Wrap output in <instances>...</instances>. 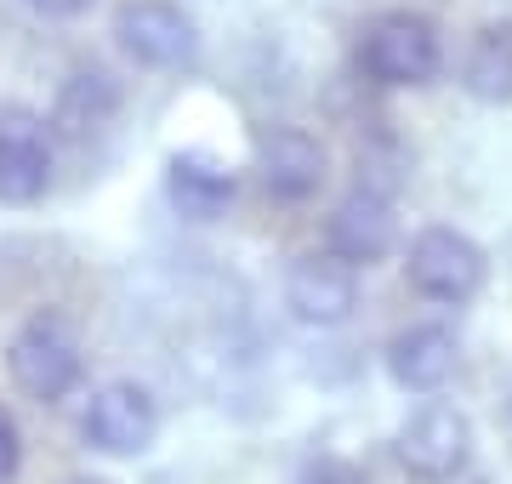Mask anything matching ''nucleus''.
<instances>
[{
	"label": "nucleus",
	"mask_w": 512,
	"mask_h": 484,
	"mask_svg": "<svg viewBox=\"0 0 512 484\" xmlns=\"http://www.w3.org/2000/svg\"><path fill=\"white\" fill-rule=\"evenodd\" d=\"M35 18H52V23H69V18H86L92 12V0H23Z\"/></svg>",
	"instance_id": "f3484780"
},
{
	"label": "nucleus",
	"mask_w": 512,
	"mask_h": 484,
	"mask_svg": "<svg viewBox=\"0 0 512 484\" xmlns=\"http://www.w3.org/2000/svg\"><path fill=\"white\" fill-rule=\"evenodd\" d=\"M353 69L376 92H421L444 75V35L427 12L393 6L359 29L353 40Z\"/></svg>",
	"instance_id": "f257e3e1"
},
{
	"label": "nucleus",
	"mask_w": 512,
	"mask_h": 484,
	"mask_svg": "<svg viewBox=\"0 0 512 484\" xmlns=\"http://www.w3.org/2000/svg\"><path fill=\"white\" fill-rule=\"evenodd\" d=\"M251 171L262 194L279 205H308L330 177V149L308 126H262L251 149Z\"/></svg>",
	"instance_id": "423d86ee"
},
{
	"label": "nucleus",
	"mask_w": 512,
	"mask_h": 484,
	"mask_svg": "<svg viewBox=\"0 0 512 484\" xmlns=\"http://www.w3.org/2000/svg\"><path fill=\"white\" fill-rule=\"evenodd\" d=\"M461 92L484 103V109H507L512 103V23L473 29L467 52H461Z\"/></svg>",
	"instance_id": "4468645a"
},
{
	"label": "nucleus",
	"mask_w": 512,
	"mask_h": 484,
	"mask_svg": "<svg viewBox=\"0 0 512 484\" xmlns=\"http://www.w3.org/2000/svg\"><path fill=\"white\" fill-rule=\"evenodd\" d=\"M52 188V143L29 114L0 120V205H35Z\"/></svg>",
	"instance_id": "f8f14e48"
},
{
	"label": "nucleus",
	"mask_w": 512,
	"mask_h": 484,
	"mask_svg": "<svg viewBox=\"0 0 512 484\" xmlns=\"http://www.w3.org/2000/svg\"><path fill=\"white\" fill-rule=\"evenodd\" d=\"M325 245L336 257H348L353 268H370L382 262L393 245H399V217H393V194L382 188H348L342 200L330 205L325 217Z\"/></svg>",
	"instance_id": "1a4fd4ad"
},
{
	"label": "nucleus",
	"mask_w": 512,
	"mask_h": 484,
	"mask_svg": "<svg viewBox=\"0 0 512 484\" xmlns=\"http://www.w3.org/2000/svg\"><path fill=\"white\" fill-rule=\"evenodd\" d=\"M501 422H507V433H512V388H507V399H501Z\"/></svg>",
	"instance_id": "a211bd4d"
},
{
	"label": "nucleus",
	"mask_w": 512,
	"mask_h": 484,
	"mask_svg": "<svg viewBox=\"0 0 512 484\" xmlns=\"http://www.w3.org/2000/svg\"><path fill=\"white\" fill-rule=\"evenodd\" d=\"M74 484H103V479H74Z\"/></svg>",
	"instance_id": "6ab92c4d"
},
{
	"label": "nucleus",
	"mask_w": 512,
	"mask_h": 484,
	"mask_svg": "<svg viewBox=\"0 0 512 484\" xmlns=\"http://www.w3.org/2000/svg\"><path fill=\"white\" fill-rule=\"evenodd\" d=\"M6 376H12V388L23 399H35V405H57V399H69L80 388V376H86V354H80V336L74 325L57 308H40L29 314L12 331L6 342Z\"/></svg>",
	"instance_id": "f03ea898"
},
{
	"label": "nucleus",
	"mask_w": 512,
	"mask_h": 484,
	"mask_svg": "<svg viewBox=\"0 0 512 484\" xmlns=\"http://www.w3.org/2000/svg\"><path fill=\"white\" fill-rule=\"evenodd\" d=\"M114 114H120V86H114V75H103V69H74V75L57 86L52 126L63 131L69 143L97 137L103 126H114Z\"/></svg>",
	"instance_id": "ddd939ff"
},
{
	"label": "nucleus",
	"mask_w": 512,
	"mask_h": 484,
	"mask_svg": "<svg viewBox=\"0 0 512 484\" xmlns=\"http://www.w3.org/2000/svg\"><path fill=\"white\" fill-rule=\"evenodd\" d=\"M456 371H461V342L450 325H433V319L427 325H404L387 342V376L404 393H439Z\"/></svg>",
	"instance_id": "9b49d317"
},
{
	"label": "nucleus",
	"mask_w": 512,
	"mask_h": 484,
	"mask_svg": "<svg viewBox=\"0 0 512 484\" xmlns=\"http://www.w3.org/2000/svg\"><path fill=\"white\" fill-rule=\"evenodd\" d=\"M399 462L410 479L421 484H450L467 473L473 462V422H467V410L450 405V399H421L410 416L399 422Z\"/></svg>",
	"instance_id": "20e7f679"
},
{
	"label": "nucleus",
	"mask_w": 512,
	"mask_h": 484,
	"mask_svg": "<svg viewBox=\"0 0 512 484\" xmlns=\"http://www.w3.org/2000/svg\"><path fill=\"white\" fill-rule=\"evenodd\" d=\"M296 484H365V473H359L353 462H313Z\"/></svg>",
	"instance_id": "dca6fc26"
},
{
	"label": "nucleus",
	"mask_w": 512,
	"mask_h": 484,
	"mask_svg": "<svg viewBox=\"0 0 512 484\" xmlns=\"http://www.w3.org/2000/svg\"><path fill=\"white\" fill-rule=\"evenodd\" d=\"M484 280H490V257L461 228L433 223V228H421V234H410V245H404V285L416 297L439 302V308L473 302L484 291Z\"/></svg>",
	"instance_id": "7ed1b4c3"
},
{
	"label": "nucleus",
	"mask_w": 512,
	"mask_h": 484,
	"mask_svg": "<svg viewBox=\"0 0 512 484\" xmlns=\"http://www.w3.org/2000/svg\"><path fill=\"white\" fill-rule=\"evenodd\" d=\"M23 473V433H18V416L0 405V484H18Z\"/></svg>",
	"instance_id": "2eb2a0df"
},
{
	"label": "nucleus",
	"mask_w": 512,
	"mask_h": 484,
	"mask_svg": "<svg viewBox=\"0 0 512 484\" xmlns=\"http://www.w3.org/2000/svg\"><path fill=\"white\" fill-rule=\"evenodd\" d=\"M160 433V405L143 382H103L80 410V439L103 456H143Z\"/></svg>",
	"instance_id": "6e6552de"
},
{
	"label": "nucleus",
	"mask_w": 512,
	"mask_h": 484,
	"mask_svg": "<svg viewBox=\"0 0 512 484\" xmlns=\"http://www.w3.org/2000/svg\"><path fill=\"white\" fill-rule=\"evenodd\" d=\"M165 200L183 223H217L239 200V171L211 149H177L165 154Z\"/></svg>",
	"instance_id": "9d476101"
},
{
	"label": "nucleus",
	"mask_w": 512,
	"mask_h": 484,
	"mask_svg": "<svg viewBox=\"0 0 512 484\" xmlns=\"http://www.w3.org/2000/svg\"><path fill=\"white\" fill-rule=\"evenodd\" d=\"M114 40L137 69L154 75H183L200 63V23L171 0H126L114 12Z\"/></svg>",
	"instance_id": "39448f33"
},
{
	"label": "nucleus",
	"mask_w": 512,
	"mask_h": 484,
	"mask_svg": "<svg viewBox=\"0 0 512 484\" xmlns=\"http://www.w3.org/2000/svg\"><path fill=\"white\" fill-rule=\"evenodd\" d=\"M285 308H291V319H302L313 331L348 325L353 308H359V268L348 257H336L330 245L325 251H302L285 268Z\"/></svg>",
	"instance_id": "0eeeda50"
}]
</instances>
